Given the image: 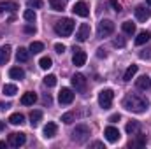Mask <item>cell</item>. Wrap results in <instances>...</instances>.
I'll list each match as a JSON object with an SVG mask.
<instances>
[{
    "label": "cell",
    "mask_w": 151,
    "mask_h": 149,
    "mask_svg": "<svg viewBox=\"0 0 151 149\" xmlns=\"http://www.w3.org/2000/svg\"><path fill=\"white\" fill-rule=\"evenodd\" d=\"M11 107V104H4V102H0V111H7Z\"/></svg>",
    "instance_id": "obj_42"
},
{
    "label": "cell",
    "mask_w": 151,
    "mask_h": 149,
    "mask_svg": "<svg viewBox=\"0 0 151 149\" xmlns=\"http://www.w3.org/2000/svg\"><path fill=\"white\" fill-rule=\"evenodd\" d=\"M97 56H99V58H106V56H107L106 49H104V47H99V49H97Z\"/></svg>",
    "instance_id": "obj_40"
},
{
    "label": "cell",
    "mask_w": 151,
    "mask_h": 149,
    "mask_svg": "<svg viewBox=\"0 0 151 149\" xmlns=\"http://www.w3.org/2000/svg\"><path fill=\"white\" fill-rule=\"evenodd\" d=\"M18 9V4L16 2H0V14L4 11H9V12H14Z\"/></svg>",
    "instance_id": "obj_21"
},
{
    "label": "cell",
    "mask_w": 151,
    "mask_h": 149,
    "mask_svg": "<svg viewBox=\"0 0 151 149\" xmlns=\"http://www.w3.org/2000/svg\"><path fill=\"white\" fill-rule=\"evenodd\" d=\"M58 100H60V104H72V100H74V91L70 90V88H62L60 90V93H58Z\"/></svg>",
    "instance_id": "obj_8"
},
{
    "label": "cell",
    "mask_w": 151,
    "mask_h": 149,
    "mask_svg": "<svg viewBox=\"0 0 151 149\" xmlns=\"http://www.w3.org/2000/svg\"><path fill=\"white\" fill-rule=\"evenodd\" d=\"M28 5H30V7H35V9H39V7L42 5V0H28Z\"/></svg>",
    "instance_id": "obj_38"
},
{
    "label": "cell",
    "mask_w": 151,
    "mask_h": 149,
    "mask_svg": "<svg viewBox=\"0 0 151 149\" xmlns=\"http://www.w3.org/2000/svg\"><path fill=\"white\" fill-rule=\"evenodd\" d=\"M104 135H106V139H107V142H118L119 140V130L118 128H114V126H107L106 130H104Z\"/></svg>",
    "instance_id": "obj_12"
},
{
    "label": "cell",
    "mask_w": 151,
    "mask_h": 149,
    "mask_svg": "<svg viewBox=\"0 0 151 149\" xmlns=\"http://www.w3.org/2000/svg\"><path fill=\"white\" fill-rule=\"evenodd\" d=\"M121 28H123V32L128 34V35H134V34H135V25H134L132 21H125V23L121 25Z\"/></svg>",
    "instance_id": "obj_27"
},
{
    "label": "cell",
    "mask_w": 151,
    "mask_h": 149,
    "mask_svg": "<svg viewBox=\"0 0 151 149\" xmlns=\"http://www.w3.org/2000/svg\"><path fill=\"white\" fill-rule=\"evenodd\" d=\"M55 51H56V53H60V54H62V53H65V46H63V44H60V42H58V44H55Z\"/></svg>",
    "instance_id": "obj_39"
},
{
    "label": "cell",
    "mask_w": 151,
    "mask_h": 149,
    "mask_svg": "<svg viewBox=\"0 0 151 149\" xmlns=\"http://www.w3.org/2000/svg\"><path fill=\"white\" fill-rule=\"evenodd\" d=\"M139 56H141L142 60H151V49H144V51H141Z\"/></svg>",
    "instance_id": "obj_35"
},
{
    "label": "cell",
    "mask_w": 151,
    "mask_h": 149,
    "mask_svg": "<svg viewBox=\"0 0 151 149\" xmlns=\"http://www.w3.org/2000/svg\"><path fill=\"white\" fill-rule=\"evenodd\" d=\"M72 51H74V54H72V63H74L76 67H83L84 63H86V53L81 49V47H72Z\"/></svg>",
    "instance_id": "obj_7"
},
{
    "label": "cell",
    "mask_w": 151,
    "mask_h": 149,
    "mask_svg": "<svg viewBox=\"0 0 151 149\" xmlns=\"http://www.w3.org/2000/svg\"><path fill=\"white\" fill-rule=\"evenodd\" d=\"M114 32V23L111 19H102L100 23H99V28H97V34H99V37L104 39V37H109L111 34Z\"/></svg>",
    "instance_id": "obj_4"
},
{
    "label": "cell",
    "mask_w": 151,
    "mask_h": 149,
    "mask_svg": "<svg viewBox=\"0 0 151 149\" xmlns=\"http://www.w3.org/2000/svg\"><path fill=\"white\" fill-rule=\"evenodd\" d=\"M40 119H42V112L40 111H32L30 112V125H32V128H37L39 123H40Z\"/></svg>",
    "instance_id": "obj_20"
},
{
    "label": "cell",
    "mask_w": 151,
    "mask_h": 149,
    "mask_svg": "<svg viewBox=\"0 0 151 149\" xmlns=\"http://www.w3.org/2000/svg\"><path fill=\"white\" fill-rule=\"evenodd\" d=\"M55 135H56V125L55 123H47L44 126V137L46 139H53Z\"/></svg>",
    "instance_id": "obj_19"
},
{
    "label": "cell",
    "mask_w": 151,
    "mask_h": 149,
    "mask_svg": "<svg viewBox=\"0 0 151 149\" xmlns=\"http://www.w3.org/2000/svg\"><path fill=\"white\" fill-rule=\"evenodd\" d=\"M135 86H137L139 90H150L151 88V79L148 75H141V77L135 81Z\"/></svg>",
    "instance_id": "obj_15"
},
{
    "label": "cell",
    "mask_w": 151,
    "mask_h": 149,
    "mask_svg": "<svg viewBox=\"0 0 151 149\" xmlns=\"http://www.w3.org/2000/svg\"><path fill=\"white\" fill-rule=\"evenodd\" d=\"M90 137V128L86 125H77L74 130H72V140L77 144H83L86 142V139Z\"/></svg>",
    "instance_id": "obj_3"
},
{
    "label": "cell",
    "mask_w": 151,
    "mask_h": 149,
    "mask_svg": "<svg viewBox=\"0 0 151 149\" xmlns=\"http://www.w3.org/2000/svg\"><path fill=\"white\" fill-rule=\"evenodd\" d=\"M113 44L116 46V47H123V46H125V39L123 37H116L113 40Z\"/></svg>",
    "instance_id": "obj_37"
},
{
    "label": "cell",
    "mask_w": 151,
    "mask_h": 149,
    "mask_svg": "<svg viewBox=\"0 0 151 149\" xmlns=\"http://www.w3.org/2000/svg\"><path fill=\"white\" fill-rule=\"evenodd\" d=\"M2 128H4V123H0V130H2Z\"/></svg>",
    "instance_id": "obj_45"
},
{
    "label": "cell",
    "mask_w": 151,
    "mask_h": 149,
    "mask_svg": "<svg viewBox=\"0 0 151 149\" xmlns=\"http://www.w3.org/2000/svg\"><path fill=\"white\" fill-rule=\"evenodd\" d=\"M74 27H76L74 21H72L70 18H65V19H60V21L55 23V32H56L60 37H69V35L72 34Z\"/></svg>",
    "instance_id": "obj_2"
},
{
    "label": "cell",
    "mask_w": 151,
    "mask_h": 149,
    "mask_svg": "<svg viewBox=\"0 0 151 149\" xmlns=\"http://www.w3.org/2000/svg\"><path fill=\"white\" fill-rule=\"evenodd\" d=\"M27 142V135L25 133H11L9 135V144L12 148H19Z\"/></svg>",
    "instance_id": "obj_9"
},
{
    "label": "cell",
    "mask_w": 151,
    "mask_h": 149,
    "mask_svg": "<svg viewBox=\"0 0 151 149\" xmlns=\"http://www.w3.org/2000/svg\"><path fill=\"white\" fill-rule=\"evenodd\" d=\"M125 130H127L128 135H132V133H135V132L139 130V123H137V121H130V123H127Z\"/></svg>",
    "instance_id": "obj_30"
},
{
    "label": "cell",
    "mask_w": 151,
    "mask_h": 149,
    "mask_svg": "<svg viewBox=\"0 0 151 149\" xmlns=\"http://www.w3.org/2000/svg\"><path fill=\"white\" fill-rule=\"evenodd\" d=\"M109 4H111V7H113V9L116 11V12H121V4H119L118 0H111Z\"/></svg>",
    "instance_id": "obj_36"
},
{
    "label": "cell",
    "mask_w": 151,
    "mask_h": 149,
    "mask_svg": "<svg viewBox=\"0 0 151 149\" xmlns=\"http://www.w3.org/2000/svg\"><path fill=\"white\" fill-rule=\"evenodd\" d=\"M40 51H44V44H42V42H39V40H34V42L30 44V53L39 54Z\"/></svg>",
    "instance_id": "obj_28"
},
{
    "label": "cell",
    "mask_w": 151,
    "mask_h": 149,
    "mask_svg": "<svg viewBox=\"0 0 151 149\" xmlns=\"http://www.w3.org/2000/svg\"><path fill=\"white\" fill-rule=\"evenodd\" d=\"M11 58V46H2L0 47V65H5Z\"/></svg>",
    "instance_id": "obj_14"
},
{
    "label": "cell",
    "mask_w": 151,
    "mask_h": 149,
    "mask_svg": "<svg viewBox=\"0 0 151 149\" xmlns=\"http://www.w3.org/2000/svg\"><path fill=\"white\" fill-rule=\"evenodd\" d=\"M9 77H11V79H16V81H21V79L25 77V70L19 69V67H12V69L9 70Z\"/></svg>",
    "instance_id": "obj_18"
},
{
    "label": "cell",
    "mask_w": 151,
    "mask_h": 149,
    "mask_svg": "<svg viewBox=\"0 0 151 149\" xmlns=\"http://www.w3.org/2000/svg\"><path fill=\"white\" fill-rule=\"evenodd\" d=\"M9 123L14 125V126H16V125H23V123H25V116L19 114V112H16V114H12V116L9 117Z\"/></svg>",
    "instance_id": "obj_25"
},
{
    "label": "cell",
    "mask_w": 151,
    "mask_h": 149,
    "mask_svg": "<svg viewBox=\"0 0 151 149\" xmlns=\"http://www.w3.org/2000/svg\"><path fill=\"white\" fill-rule=\"evenodd\" d=\"M39 65H40V69H42V70H47V69H51V67H53V60H51L49 56H42V58L39 60Z\"/></svg>",
    "instance_id": "obj_26"
},
{
    "label": "cell",
    "mask_w": 151,
    "mask_h": 149,
    "mask_svg": "<svg viewBox=\"0 0 151 149\" xmlns=\"http://www.w3.org/2000/svg\"><path fill=\"white\" fill-rule=\"evenodd\" d=\"M123 107L130 112H135V114H142V112L148 111L150 107V102L141 97V95H135V93H128L125 98H123Z\"/></svg>",
    "instance_id": "obj_1"
},
{
    "label": "cell",
    "mask_w": 151,
    "mask_h": 149,
    "mask_svg": "<svg viewBox=\"0 0 151 149\" xmlns=\"http://www.w3.org/2000/svg\"><path fill=\"white\" fill-rule=\"evenodd\" d=\"M49 5L53 11H63L65 9V2L63 0H49Z\"/></svg>",
    "instance_id": "obj_29"
},
{
    "label": "cell",
    "mask_w": 151,
    "mask_h": 149,
    "mask_svg": "<svg viewBox=\"0 0 151 149\" xmlns=\"http://www.w3.org/2000/svg\"><path fill=\"white\" fill-rule=\"evenodd\" d=\"M44 84H46L47 88H53V86H56V75L47 74L46 77H44Z\"/></svg>",
    "instance_id": "obj_31"
},
{
    "label": "cell",
    "mask_w": 151,
    "mask_h": 149,
    "mask_svg": "<svg viewBox=\"0 0 151 149\" xmlns=\"http://www.w3.org/2000/svg\"><path fill=\"white\" fill-rule=\"evenodd\" d=\"M28 58H30V51H28V49L19 47V49L16 51V60H18V62L25 63V62H28Z\"/></svg>",
    "instance_id": "obj_17"
},
{
    "label": "cell",
    "mask_w": 151,
    "mask_h": 149,
    "mask_svg": "<svg viewBox=\"0 0 151 149\" xmlns=\"http://www.w3.org/2000/svg\"><path fill=\"white\" fill-rule=\"evenodd\" d=\"M113 98H114V93L113 90H102L99 93V105L102 109H109L111 104H113Z\"/></svg>",
    "instance_id": "obj_5"
},
{
    "label": "cell",
    "mask_w": 151,
    "mask_h": 149,
    "mask_svg": "<svg viewBox=\"0 0 151 149\" xmlns=\"http://www.w3.org/2000/svg\"><path fill=\"white\" fill-rule=\"evenodd\" d=\"M23 18H25V19H27V21H30V23H34V21H35V18H37V16H35V12H34V11H32V9H27V11H25V12H23Z\"/></svg>",
    "instance_id": "obj_33"
},
{
    "label": "cell",
    "mask_w": 151,
    "mask_h": 149,
    "mask_svg": "<svg viewBox=\"0 0 151 149\" xmlns=\"http://www.w3.org/2000/svg\"><path fill=\"white\" fill-rule=\"evenodd\" d=\"M62 121H63L65 125H70V123L74 121V114H72V112H65V114L62 116Z\"/></svg>",
    "instance_id": "obj_34"
},
{
    "label": "cell",
    "mask_w": 151,
    "mask_h": 149,
    "mask_svg": "<svg viewBox=\"0 0 151 149\" xmlns=\"http://www.w3.org/2000/svg\"><path fill=\"white\" fill-rule=\"evenodd\" d=\"M90 34H91V30H90V25H88V23H81V27L77 28L76 39H77L79 42H84L86 39L90 37Z\"/></svg>",
    "instance_id": "obj_11"
},
{
    "label": "cell",
    "mask_w": 151,
    "mask_h": 149,
    "mask_svg": "<svg viewBox=\"0 0 151 149\" xmlns=\"http://www.w3.org/2000/svg\"><path fill=\"white\" fill-rule=\"evenodd\" d=\"M35 102H37V95L32 93V91H27V93L21 97V104H23V105H34Z\"/></svg>",
    "instance_id": "obj_16"
},
{
    "label": "cell",
    "mask_w": 151,
    "mask_h": 149,
    "mask_svg": "<svg viewBox=\"0 0 151 149\" xmlns=\"http://www.w3.org/2000/svg\"><path fill=\"white\" fill-rule=\"evenodd\" d=\"M119 119H121L119 114H113V116H109V121H111V123H118Z\"/></svg>",
    "instance_id": "obj_41"
},
{
    "label": "cell",
    "mask_w": 151,
    "mask_h": 149,
    "mask_svg": "<svg viewBox=\"0 0 151 149\" xmlns=\"http://www.w3.org/2000/svg\"><path fill=\"white\" fill-rule=\"evenodd\" d=\"M72 12H74L76 16L86 18V16L90 14V9H88V5H86L84 2H76L74 5H72Z\"/></svg>",
    "instance_id": "obj_10"
},
{
    "label": "cell",
    "mask_w": 151,
    "mask_h": 149,
    "mask_svg": "<svg viewBox=\"0 0 151 149\" xmlns=\"http://www.w3.org/2000/svg\"><path fill=\"white\" fill-rule=\"evenodd\" d=\"M146 2H148V4H150V5H151V0H146Z\"/></svg>",
    "instance_id": "obj_46"
},
{
    "label": "cell",
    "mask_w": 151,
    "mask_h": 149,
    "mask_svg": "<svg viewBox=\"0 0 151 149\" xmlns=\"http://www.w3.org/2000/svg\"><path fill=\"white\" fill-rule=\"evenodd\" d=\"M150 39H151V32L144 30V32H141V34L135 37V44H137V46H142V44H146Z\"/></svg>",
    "instance_id": "obj_22"
},
{
    "label": "cell",
    "mask_w": 151,
    "mask_h": 149,
    "mask_svg": "<svg viewBox=\"0 0 151 149\" xmlns=\"http://www.w3.org/2000/svg\"><path fill=\"white\" fill-rule=\"evenodd\" d=\"M91 148H95V149H102V148H104V144H102V142H93V144H91Z\"/></svg>",
    "instance_id": "obj_43"
},
{
    "label": "cell",
    "mask_w": 151,
    "mask_h": 149,
    "mask_svg": "<svg viewBox=\"0 0 151 149\" xmlns=\"http://www.w3.org/2000/svg\"><path fill=\"white\" fill-rule=\"evenodd\" d=\"M146 144V137L144 135H139L137 140H130L128 142V148H135V146H144Z\"/></svg>",
    "instance_id": "obj_32"
},
{
    "label": "cell",
    "mask_w": 151,
    "mask_h": 149,
    "mask_svg": "<svg viewBox=\"0 0 151 149\" xmlns=\"http://www.w3.org/2000/svg\"><path fill=\"white\" fill-rule=\"evenodd\" d=\"M2 93L7 95V97H14V95L18 93V88H16V84H4Z\"/></svg>",
    "instance_id": "obj_24"
},
{
    "label": "cell",
    "mask_w": 151,
    "mask_h": 149,
    "mask_svg": "<svg viewBox=\"0 0 151 149\" xmlns=\"http://www.w3.org/2000/svg\"><path fill=\"white\" fill-rule=\"evenodd\" d=\"M25 32L27 34H35V28L34 27H25Z\"/></svg>",
    "instance_id": "obj_44"
},
{
    "label": "cell",
    "mask_w": 151,
    "mask_h": 149,
    "mask_svg": "<svg viewBox=\"0 0 151 149\" xmlns=\"http://www.w3.org/2000/svg\"><path fill=\"white\" fill-rule=\"evenodd\" d=\"M137 70H139V67H137V65H130V67L125 70V74H123V81H127V82H128V81H132V77L137 74Z\"/></svg>",
    "instance_id": "obj_23"
},
{
    "label": "cell",
    "mask_w": 151,
    "mask_h": 149,
    "mask_svg": "<svg viewBox=\"0 0 151 149\" xmlns=\"http://www.w3.org/2000/svg\"><path fill=\"white\" fill-rule=\"evenodd\" d=\"M135 18H137L139 21H146V19L151 18V11L148 7H144V5H137V7H135Z\"/></svg>",
    "instance_id": "obj_13"
},
{
    "label": "cell",
    "mask_w": 151,
    "mask_h": 149,
    "mask_svg": "<svg viewBox=\"0 0 151 149\" xmlns=\"http://www.w3.org/2000/svg\"><path fill=\"white\" fill-rule=\"evenodd\" d=\"M70 82H72V86L76 88V91H79V93H84L86 91V77L83 74H74L72 75V79H70Z\"/></svg>",
    "instance_id": "obj_6"
}]
</instances>
